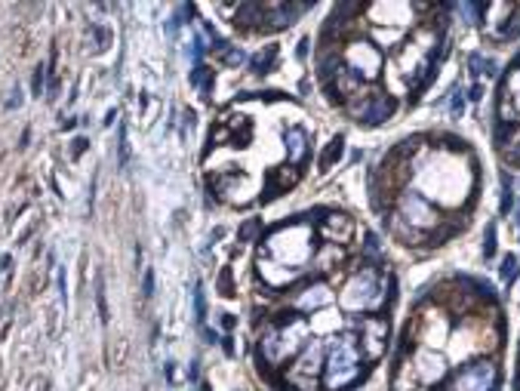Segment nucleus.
I'll return each instance as SVG.
<instances>
[{
  "label": "nucleus",
  "mask_w": 520,
  "mask_h": 391,
  "mask_svg": "<svg viewBox=\"0 0 520 391\" xmlns=\"http://www.w3.org/2000/svg\"><path fill=\"white\" fill-rule=\"evenodd\" d=\"M44 87H47V68H44V65H37V71H34V80H31L34 96H40V92H44Z\"/></svg>",
  "instance_id": "nucleus-18"
},
{
  "label": "nucleus",
  "mask_w": 520,
  "mask_h": 391,
  "mask_svg": "<svg viewBox=\"0 0 520 391\" xmlns=\"http://www.w3.org/2000/svg\"><path fill=\"white\" fill-rule=\"evenodd\" d=\"M96 299H99V318L102 320H108V305H105V280L99 277V293H96Z\"/></svg>",
  "instance_id": "nucleus-22"
},
{
  "label": "nucleus",
  "mask_w": 520,
  "mask_h": 391,
  "mask_svg": "<svg viewBox=\"0 0 520 391\" xmlns=\"http://www.w3.org/2000/svg\"><path fill=\"white\" fill-rule=\"evenodd\" d=\"M363 370V351L354 342V336H336L323 358V388L327 391H345L361 379Z\"/></svg>",
  "instance_id": "nucleus-3"
},
{
  "label": "nucleus",
  "mask_w": 520,
  "mask_h": 391,
  "mask_svg": "<svg viewBox=\"0 0 520 391\" xmlns=\"http://www.w3.org/2000/svg\"><path fill=\"white\" fill-rule=\"evenodd\" d=\"M456 10L465 16V22H477V13H483L487 6H483V4H459Z\"/></svg>",
  "instance_id": "nucleus-16"
},
{
  "label": "nucleus",
  "mask_w": 520,
  "mask_h": 391,
  "mask_svg": "<svg viewBox=\"0 0 520 391\" xmlns=\"http://www.w3.org/2000/svg\"><path fill=\"white\" fill-rule=\"evenodd\" d=\"M222 345H225V351H228V354H234V345H231V336H225V339H222Z\"/></svg>",
  "instance_id": "nucleus-28"
},
{
  "label": "nucleus",
  "mask_w": 520,
  "mask_h": 391,
  "mask_svg": "<svg viewBox=\"0 0 520 391\" xmlns=\"http://www.w3.org/2000/svg\"><path fill=\"white\" fill-rule=\"evenodd\" d=\"M308 333L311 327L305 324V318H299V314H289L284 320L265 324L259 336V358L265 361V367H284L299 348H305L302 342L308 339Z\"/></svg>",
  "instance_id": "nucleus-2"
},
{
  "label": "nucleus",
  "mask_w": 520,
  "mask_h": 391,
  "mask_svg": "<svg viewBox=\"0 0 520 391\" xmlns=\"http://www.w3.org/2000/svg\"><path fill=\"white\" fill-rule=\"evenodd\" d=\"M511 207H514V194H511V185H508V179H505V191H502V212L508 216Z\"/></svg>",
  "instance_id": "nucleus-23"
},
{
  "label": "nucleus",
  "mask_w": 520,
  "mask_h": 391,
  "mask_svg": "<svg viewBox=\"0 0 520 391\" xmlns=\"http://www.w3.org/2000/svg\"><path fill=\"white\" fill-rule=\"evenodd\" d=\"M308 133L302 130V126H293V130H286V157L289 164H305V157H308Z\"/></svg>",
  "instance_id": "nucleus-12"
},
{
  "label": "nucleus",
  "mask_w": 520,
  "mask_h": 391,
  "mask_svg": "<svg viewBox=\"0 0 520 391\" xmlns=\"http://www.w3.org/2000/svg\"><path fill=\"white\" fill-rule=\"evenodd\" d=\"M323 373V345L311 342L299 351V358L289 363L286 385L293 391H318V379Z\"/></svg>",
  "instance_id": "nucleus-5"
},
{
  "label": "nucleus",
  "mask_w": 520,
  "mask_h": 391,
  "mask_svg": "<svg viewBox=\"0 0 520 391\" xmlns=\"http://www.w3.org/2000/svg\"><path fill=\"white\" fill-rule=\"evenodd\" d=\"M342 151H345V139L339 136V139H332V142H329V148L323 151V157H320V169H329L339 157H342Z\"/></svg>",
  "instance_id": "nucleus-15"
},
{
  "label": "nucleus",
  "mask_w": 520,
  "mask_h": 391,
  "mask_svg": "<svg viewBox=\"0 0 520 391\" xmlns=\"http://www.w3.org/2000/svg\"><path fill=\"white\" fill-rule=\"evenodd\" d=\"M342 65L363 83V80L379 78V71H382V53L370 44V40H351V44L345 47Z\"/></svg>",
  "instance_id": "nucleus-6"
},
{
  "label": "nucleus",
  "mask_w": 520,
  "mask_h": 391,
  "mask_svg": "<svg viewBox=\"0 0 520 391\" xmlns=\"http://www.w3.org/2000/svg\"><path fill=\"white\" fill-rule=\"evenodd\" d=\"M496 385H499L496 363L474 361V363H468V367H462L456 373L453 388H449V391H496Z\"/></svg>",
  "instance_id": "nucleus-7"
},
{
  "label": "nucleus",
  "mask_w": 520,
  "mask_h": 391,
  "mask_svg": "<svg viewBox=\"0 0 520 391\" xmlns=\"http://www.w3.org/2000/svg\"><path fill=\"white\" fill-rule=\"evenodd\" d=\"M262 259L274 262L277 268H284L289 277H299V268L308 265L314 259V243H311V228L302 222H293L286 228H277L274 234L265 241Z\"/></svg>",
  "instance_id": "nucleus-1"
},
{
  "label": "nucleus",
  "mask_w": 520,
  "mask_h": 391,
  "mask_svg": "<svg viewBox=\"0 0 520 391\" xmlns=\"http://www.w3.org/2000/svg\"><path fill=\"white\" fill-rule=\"evenodd\" d=\"M194 308H198V320L203 324V320H207V302H203V287L200 284L194 287Z\"/></svg>",
  "instance_id": "nucleus-19"
},
{
  "label": "nucleus",
  "mask_w": 520,
  "mask_h": 391,
  "mask_svg": "<svg viewBox=\"0 0 520 391\" xmlns=\"http://www.w3.org/2000/svg\"><path fill=\"white\" fill-rule=\"evenodd\" d=\"M391 114H394V102H391L388 96H366L363 105L354 108V117H357V121H363V124H370V126L388 121Z\"/></svg>",
  "instance_id": "nucleus-10"
},
{
  "label": "nucleus",
  "mask_w": 520,
  "mask_h": 391,
  "mask_svg": "<svg viewBox=\"0 0 520 391\" xmlns=\"http://www.w3.org/2000/svg\"><path fill=\"white\" fill-rule=\"evenodd\" d=\"M336 299V296H332V290L327 284H323V280H318V284H311V287H305V290L299 293V299H296L293 305L299 311H318V308H327V305Z\"/></svg>",
  "instance_id": "nucleus-11"
},
{
  "label": "nucleus",
  "mask_w": 520,
  "mask_h": 391,
  "mask_svg": "<svg viewBox=\"0 0 520 391\" xmlns=\"http://www.w3.org/2000/svg\"><path fill=\"white\" fill-rule=\"evenodd\" d=\"M449 112H453V117H462V112H465V99H462V92H456V96H453V102H449Z\"/></svg>",
  "instance_id": "nucleus-24"
},
{
  "label": "nucleus",
  "mask_w": 520,
  "mask_h": 391,
  "mask_svg": "<svg viewBox=\"0 0 520 391\" xmlns=\"http://www.w3.org/2000/svg\"><path fill=\"white\" fill-rule=\"evenodd\" d=\"M83 148H87V139H74V151H71V155H74V157H80V155H83Z\"/></svg>",
  "instance_id": "nucleus-26"
},
{
  "label": "nucleus",
  "mask_w": 520,
  "mask_h": 391,
  "mask_svg": "<svg viewBox=\"0 0 520 391\" xmlns=\"http://www.w3.org/2000/svg\"><path fill=\"white\" fill-rule=\"evenodd\" d=\"M117 148H121V167L130 164V142H126V126L121 124V142H117Z\"/></svg>",
  "instance_id": "nucleus-20"
},
{
  "label": "nucleus",
  "mask_w": 520,
  "mask_h": 391,
  "mask_svg": "<svg viewBox=\"0 0 520 391\" xmlns=\"http://www.w3.org/2000/svg\"><path fill=\"white\" fill-rule=\"evenodd\" d=\"M468 96H471V99L477 102V99L483 96V87H480V83H474V87H471V92H468Z\"/></svg>",
  "instance_id": "nucleus-27"
},
{
  "label": "nucleus",
  "mask_w": 520,
  "mask_h": 391,
  "mask_svg": "<svg viewBox=\"0 0 520 391\" xmlns=\"http://www.w3.org/2000/svg\"><path fill=\"white\" fill-rule=\"evenodd\" d=\"M502 92H505L502 102L511 99V112H508L511 117H505V121H520V71H514L505 83H502Z\"/></svg>",
  "instance_id": "nucleus-13"
},
{
  "label": "nucleus",
  "mask_w": 520,
  "mask_h": 391,
  "mask_svg": "<svg viewBox=\"0 0 520 391\" xmlns=\"http://www.w3.org/2000/svg\"><path fill=\"white\" fill-rule=\"evenodd\" d=\"M145 296H151L155 293V275H151V271H145V290H142Z\"/></svg>",
  "instance_id": "nucleus-25"
},
{
  "label": "nucleus",
  "mask_w": 520,
  "mask_h": 391,
  "mask_svg": "<svg viewBox=\"0 0 520 391\" xmlns=\"http://www.w3.org/2000/svg\"><path fill=\"white\" fill-rule=\"evenodd\" d=\"M496 253V225H487V243H483V256H492Z\"/></svg>",
  "instance_id": "nucleus-21"
},
{
  "label": "nucleus",
  "mask_w": 520,
  "mask_h": 391,
  "mask_svg": "<svg viewBox=\"0 0 520 391\" xmlns=\"http://www.w3.org/2000/svg\"><path fill=\"white\" fill-rule=\"evenodd\" d=\"M400 212L413 228H431L437 222V212L431 210L428 198H422V194H404L400 198Z\"/></svg>",
  "instance_id": "nucleus-9"
},
{
  "label": "nucleus",
  "mask_w": 520,
  "mask_h": 391,
  "mask_svg": "<svg viewBox=\"0 0 520 391\" xmlns=\"http://www.w3.org/2000/svg\"><path fill=\"white\" fill-rule=\"evenodd\" d=\"M274 59H277V47H274V44H268L265 49H262V53H255V56H253V71H255V74L271 71Z\"/></svg>",
  "instance_id": "nucleus-14"
},
{
  "label": "nucleus",
  "mask_w": 520,
  "mask_h": 391,
  "mask_svg": "<svg viewBox=\"0 0 520 391\" xmlns=\"http://www.w3.org/2000/svg\"><path fill=\"white\" fill-rule=\"evenodd\" d=\"M385 299H388L385 280H379L376 271H370V268L357 271L342 290V308L348 311H376L385 305Z\"/></svg>",
  "instance_id": "nucleus-4"
},
{
  "label": "nucleus",
  "mask_w": 520,
  "mask_h": 391,
  "mask_svg": "<svg viewBox=\"0 0 520 391\" xmlns=\"http://www.w3.org/2000/svg\"><path fill=\"white\" fill-rule=\"evenodd\" d=\"M514 277H517V259L514 256H505V262H502V280L511 284Z\"/></svg>",
  "instance_id": "nucleus-17"
},
{
  "label": "nucleus",
  "mask_w": 520,
  "mask_h": 391,
  "mask_svg": "<svg viewBox=\"0 0 520 391\" xmlns=\"http://www.w3.org/2000/svg\"><path fill=\"white\" fill-rule=\"evenodd\" d=\"M388 342V320L379 318V314H370V318L361 320V351L363 358L376 361L382 351H385Z\"/></svg>",
  "instance_id": "nucleus-8"
}]
</instances>
